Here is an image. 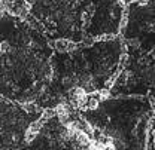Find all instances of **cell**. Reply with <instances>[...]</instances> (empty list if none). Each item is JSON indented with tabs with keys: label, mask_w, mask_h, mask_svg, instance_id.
I'll use <instances>...</instances> for the list:
<instances>
[{
	"label": "cell",
	"mask_w": 155,
	"mask_h": 150,
	"mask_svg": "<svg viewBox=\"0 0 155 150\" xmlns=\"http://www.w3.org/2000/svg\"><path fill=\"white\" fill-rule=\"evenodd\" d=\"M69 45H70V40H66V39H57L54 42V48L58 52H69Z\"/></svg>",
	"instance_id": "obj_1"
},
{
	"label": "cell",
	"mask_w": 155,
	"mask_h": 150,
	"mask_svg": "<svg viewBox=\"0 0 155 150\" xmlns=\"http://www.w3.org/2000/svg\"><path fill=\"white\" fill-rule=\"evenodd\" d=\"M127 79H128V72L121 70V72L118 73V77H116V83H118V85H125V83H127Z\"/></svg>",
	"instance_id": "obj_2"
},
{
	"label": "cell",
	"mask_w": 155,
	"mask_h": 150,
	"mask_svg": "<svg viewBox=\"0 0 155 150\" xmlns=\"http://www.w3.org/2000/svg\"><path fill=\"white\" fill-rule=\"evenodd\" d=\"M42 126H43V122L39 119V120H35V122H31V123H30L28 129H30V131H33V132H36V134H39L40 129H42Z\"/></svg>",
	"instance_id": "obj_3"
},
{
	"label": "cell",
	"mask_w": 155,
	"mask_h": 150,
	"mask_svg": "<svg viewBox=\"0 0 155 150\" xmlns=\"http://www.w3.org/2000/svg\"><path fill=\"white\" fill-rule=\"evenodd\" d=\"M22 107H24V110L27 113L38 112V107H36V104H33V103H25V104H22Z\"/></svg>",
	"instance_id": "obj_4"
},
{
	"label": "cell",
	"mask_w": 155,
	"mask_h": 150,
	"mask_svg": "<svg viewBox=\"0 0 155 150\" xmlns=\"http://www.w3.org/2000/svg\"><path fill=\"white\" fill-rule=\"evenodd\" d=\"M116 36L114 33H106V34H101V36H97L96 40H101V42H107V40H114Z\"/></svg>",
	"instance_id": "obj_5"
},
{
	"label": "cell",
	"mask_w": 155,
	"mask_h": 150,
	"mask_svg": "<svg viewBox=\"0 0 155 150\" xmlns=\"http://www.w3.org/2000/svg\"><path fill=\"white\" fill-rule=\"evenodd\" d=\"M94 40H96V39L93 37V36H85V37L82 39V45H84V46H91V45L94 43Z\"/></svg>",
	"instance_id": "obj_6"
},
{
	"label": "cell",
	"mask_w": 155,
	"mask_h": 150,
	"mask_svg": "<svg viewBox=\"0 0 155 150\" xmlns=\"http://www.w3.org/2000/svg\"><path fill=\"white\" fill-rule=\"evenodd\" d=\"M36 132H33V131H30V129H27V132H25V140L30 143V141H33L35 138H36Z\"/></svg>",
	"instance_id": "obj_7"
},
{
	"label": "cell",
	"mask_w": 155,
	"mask_h": 150,
	"mask_svg": "<svg viewBox=\"0 0 155 150\" xmlns=\"http://www.w3.org/2000/svg\"><path fill=\"white\" fill-rule=\"evenodd\" d=\"M127 62H128V55H127V54H122V55H121V59H119V69H122Z\"/></svg>",
	"instance_id": "obj_8"
},
{
	"label": "cell",
	"mask_w": 155,
	"mask_h": 150,
	"mask_svg": "<svg viewBox=\"0 0 155 150\" xmlns=\"http://www.w3.org/2000/svg\"><path fill=\"white\" fill-rule=\"evenodd\" d=\"M100 95H101V100H107L110 94H109V88H106V89H101L100 91Z\"/></svg>",
	"instance_id": "obj_9"
},
{
	"label": "cell",
	"mask_w": 155,
	"mask_h": 150,
	"mask_svg": "<svg viewBox=\"0 0 155 150\" xmlns=\"http://www.w3.org/2000/svg\"><path fill=\"white\" fill-rule=\"evenodd\" d=\"M125 42H127V45H130V46H133V48L139 46V40H137V39H130V40H125Z\"/></svg>",
	"instance_id": "obj_10"
},
{
	"label": "cell",
	"mask_w": 155,
	"mask_h": 150,
	"mask_svg": "<svg viewBox=\"0 0 155 150\" xmlns=\"http://www.w3.org/2000/svg\"><path fill=\"white\" fill-rule=\"evenodd\" d=\"M9 49V43L8 42H2V52H6Z\"/></svg>",
	"instance_id": "obj_11"
},
{
	"label": "cell",
	"mask_w": 155,
	"mask_h": 150,
	"mask_svg": "<svg viewBox=\"0 0 155 150\" xmlns=\"http://www.w3.org/2000/svg\"><path fill=\"white\" fill-rule=\"evenodd\" d=\"M82 19H84V22H88V19H90V15L85 12V14H82Z\"/></svg>",
	"instance_id": "obj_12"
},
{
	"label": "cell",
	"mask_w": 155,
	"mask_h": 150,
	"mask_svg": "<svg viewBox=\"0 0 155 150\" xmlns=\"http://www.w3.org/2000/svg\"><path fill=\"white\" fill-rule=\"evenodd\" d=\"M131 2H140V0H131Z\"/></svg>",
	"instance_id": "obj_13"
}]
</instances>
